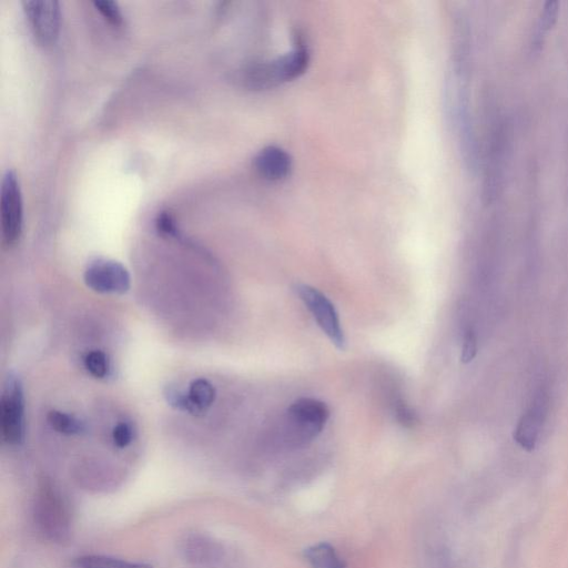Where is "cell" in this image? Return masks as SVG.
<instances>
[{"mask_svg": "<svg viewBox=\"0 0 568 568\" xmlns=\"http://www.w3.org/2000/svg\"><path fill=\"white\" fill-rule=\"evenodd\" d=\"M559 15V3L556 0H549L543 8L540 19V28L547 29L553 26Z\"/></svg>", "mask_w": 568, "mask_h": 568, "instance_id": "obj_21", "label": "cell"}, {"mask_svg": "<svg viewBox=\"0 0 568 568\" xmlns=\"http://www.w3.org/2000/svg\"><path fill=\"white\" fill-rule=\"evenodd\" d=\"M23 8L39 42L44 45L54 44L62 23L59 3L56 0H24Z\"/></svg>", "mask_w": 568, "mask_h": 568, "instance_id": "obj_8", "label": "cell"}, {"mask_svg": "<svg viewBox=\"0 0 568 568\" xmlns=\"http://www.w3.org/2000/svg\"><path fill=\"white\" fill-rule=\"evenodd\" d=\"M297 292L333 346L341 351L346 349L347 339L344 336L339 314L329 298L318 289L307 286V284H300L297 287Z\"/></svg>", "mask_w": 568, "mask_h": 568, "instance_id": "obj_6", "label": "cell"}, {"mask_svg": "<svg viewBox=\"0 0 568 568\" xmlns=\"http://www.w3.org/2000/svg\"><path fill=\"white\" fill-rule=\"evenodd\" d=\"M330 418L326 403L316 399H299L287 411L289 435L296 444L317 438Z\"/></svg>", "mask_w": 568, "mask_h": 568, "instance_id": "obj_4", "label": "cell"}, {"mask_svg": "<svg viewBox=\"0 0 568 568\" xmlns=\"http://www.w3.org/2000/svg\"><path fill=\"white\" fill-rule=\"evenodd\" d=\"M74 568H152L144 563H134L101 555L80 556L73 563Z\"/></svg>", "mask_w": 568, "mask_h": 568, "instance_id": "obj_12", "label": "cell"}, {"mask_svg": "<svg viewBox=\"0 0 568 568\" xmlns=\"http://www.w3.org/2000/svg\"><path fill=\"white\" fill-rule=\"evenodd\" d=\"M545 404L544 399L536 402L534 407L524 415L519 426H517L515 439L526 450L534 449L544 420Z\"/></svg>", "mask_w": 568, "mask_h": 568, "instance_id": "obj_10", "label": "cell"}, {"mask_svg": "<svg viewBox=\"0 0 568 568\" xmlns=\"http://www.w3.org/2000/svg\"><path fill=\"white\" fill-rule=\"evenodd\" d=\"M164 395L167 402L171 405L172 408L194 415H200L202 413L196 407V405L192 403L188 393L176 387H172V385H168L164 392Z\"/></svg>", "mask_w": 568, "mask_h": 568, "instance_id": "obj_15", "label": "cell"}, {"mask_svg": "<svg viewBox=\"0 0 568 568\" xmlns=\"http://www.w3.org/2000/svg\"><path fill=\"white\" fill-rule=\"evenodd\" d=\"M309 62L308 50L299 44L286 55L243 68L238 79L242 86L252 90L270 89L299 78L306 73Z\"/></svg>", "mask_w": 568, "mask_h": 568, "instance_id": "obj_1", "label": "cell"}, {"mask_svg": "<svg viewBox=\"0 0 568 568\" xmlns=\"http://www.w3.org/2000/svg\"><path fill=\"white\" fill-rule=\"evenodd\" d=\"M157 229L164 236H176L177 227L174 218L168 212H161L157 218Z\"/></svg>", "mask_w": 568, "mask_h": 568, "instance_id": "obj_22", "label": "cell"}, {"mask_svg": "<svg viewBox=\"0 0 568 568\" xmlns=\"http://www.w3.org/2000/svg\"><path fill=\"white\" fill-rule=\"evenodd\" d=\"M312 568H347L334 547L328 543H320L309 547L304 552Z\"/></svg>", "mask_w": 568, "mask_h": 568, "instance_id": "obj_11", "label": "cell"}, {"mask_svg": "<svg viewBox=\"0 0 568 568\" xmlns=\"http://www.w3.org/2000/svg\"><path fill=\"white\" fill-rule=\"evenodd\" d=\"M189 398L202 412H206L216 400V389L206 379H197L191 382Z\"/></svg>", "mask_w": 568, "mask_h": 568, "instance_id": "obj_14", "label": "cell"}, {"mask_svg": "<svg viewBox=\"0 0 568 568\" xmlns=\"http://www.w3.org/2000/svg\"><path fill=\"white\" fill-rule=\"evenodd\" d=\"M0 432L5 443L19 445L25 435V395L23 383L14 373L5 380L0 400Z\"/></svg>", "mask_w": 568, "mask_h": 568, "instance_id": "obj_3", "label": "cell"}, {"mask_svg": "<svg viewBox=\"0 0 568 568\" xmlns=\"http://www.w3.org/2000/svg\"><path fill=\"white\" fill-rule=\"evenodd\" d=\"M85 367L96 379H105L110 371V362L103 351H91L86 355Z\"/></svg>", "mask_w": 568, "mask_h": 568, "instance_id": "obj_16", "label": "cell"}, {"mask_svg": "<svg viewBox=\"0 0 568 568\" xmlns=\"http://www.w3.org/2000/svg\"><path fill=\"white\" fill-rule=\"evenodd\" d=\"M258 174L268 181H282L290 175L292 160L286 150L276 146L263 148L255 158Z\"/></svg>", "mask_w": 568, "mask_h": 568, "instance_id": "obj_9", "label": "cell"}, {"mask_svg": "<svg viewBox=\"0 0 568 568\" xmlns=\"http://www.w3.org/2000/svg\"><path fill=\"white\" fill-rule=\"evenodd\" d=\"M35 522L46 539L63 543L71 533V514L65 497L55 484L46 480L40 484L34 505Z\"/></svg>", "mask_w": 568, "mask_h": 568, "instance_id": "obj_2", "label": "cell"}, {"mask_svg": "<svg viewBox=\"0 0 568 568\" xmlns=\"http://www.w3.org/2000/svg\"><path fill=\"white\" fill-rule=\"evenodd\" d=\"M94 5L108 22L114 25L123 24L124 16L120 7L113 0H96Z\"/></svg>", "mask_w": 568, "mask_h": 568, "instance_id": "obj_17", "label": "cell"}, {"mask_svg": "<svg viewBox=\"0 0 568 568\" xmlns=\"http://www.w3.org/2000/svg\"><path fill=\"white\" fill-rule=\"evenodd\" d=\"M114 444L119 449H125L134 440V430L126 422L118 423L113 431Z\"/></svg>", "mask_w": 568, "mask_h": 568, "instance_id": "obj_18", "label": "cell"}, {"mask_svg": "<svg viewBox=\"0 0 568 568\" xmlns=\"http://www.w3.org/2000/svg\"><path fill=\"white\" fill-rule=\"evenodd\" d=\"M48 422L52 428L64 435H80L86 432L87 426L84 421L62 411H52L48 414Z\"/></svg>", "mask_w": 568, "mask_h": 568, "instance_id": "obj_13", "label": "cell"}, {"mask_svg": "<svg viewBox=\"0 0 568 568\" xmlns=\"http://www.w3.org/2000/svg\"><path fill=\"white\" fill-rule=\"evenodd\" d=\"M87 287L103 294H124L130 289V275L120 262L98 258L85 271Z\"/></svg>", "mask_w": 568, "mask_h": 568, "instance_id": "obj_7", "label": "cell"}, {"mask_svg": "<svg viewBox=\"0 0 568 568\" xmlns=\"http://www.w3.org/2000/svg\"><path fill=\"white\" fill-rule=\"evenodd\" d=\"M0 213H2L3 239L6 246L13 247L22 237L24 206L22 188L13 170H7L0 191Z\"/></svg>", "mask_w": 568, "mask_h": 568, "instance_id": "obj_5", "label": "cell"}, {"mask_svg": "<svg viewBox=\"0 0 568 568\" xmlns=\"http://www.w3.org/2000/svg\"><path fill=\"white\" fill-rule=\"evenodd\" d=\"M395 414H397V420L403 426H407V428H412L415 424L418 423L417 414L412 411L407 404L403 401L397 402L395 405Z\"/></svg>", "mask_w": 568, "mask_h": 568, "instance_id": "obj_19", "label": "cell"}, {"mask_svg": "<svg viewBox=\"0 0 568 568\" xmlns=\"http://www.w3.org/2000/svg\"><path fill=\"white\" fill-rule=\"evenodd\" d=\"M478 352V342H476L475 333L469 330L465 333L463 348H462V362L470 363Z\"/></svg>", "mask_w": 568, "mask_h": 568, "instance_id": "obj_20", "label": "cell"}]
</instances>
